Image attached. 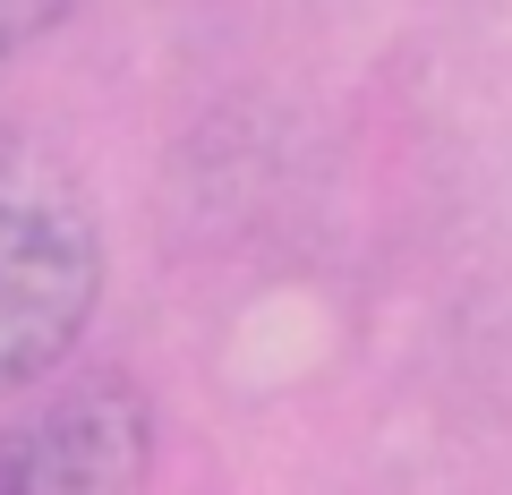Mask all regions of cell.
I'll list each match as a JSON object with an SVG mask.
<instances>
[{
  "instance_id": "cell-1",
  "label": "cell",
  "mask_w": 512,
  "mask_h": 495,
  "mask_svg": "<svg viewBox=\"0 0 512 495\" xmlns=\"http://www.w3.org/2000/svg\"><path fill=\"white\" fill-rule=\"evenodd\" d=\"M103 308V214L60 154L0 129V402L52 385Z\"/></svg>"
},
{
  "instance_id": "cell-3",
  "label": "cell",
  "mask_w": 512,
  "mask_h": 495,
  "mask_svg": "<svg viewBox=\"0 0 512 495\" xmlns=\"http://www.w3.org/2000/svg\"><path fill=\"white\" fill-rule=\"evenodd\" d=\"M69 18H77V0H0V60L35 52V43L60 35Z\"/></svg>"
},
{
  "instance_id": "cell-2",
  "label": "cell",
  "mask_w": 512,
  "mask_h": 495,
  "mask_svg": "<svg viewBox=\"0 0 512 495\" xmlns=\"http://www.w3.org/2000/svg\"><path fill=\"white\" fill-rule=\"evenodd\" d=\"M154 478V402L128 376L52 385L0 419V495H120Z\"/></svg>"
}]
</instances>
